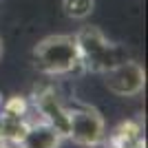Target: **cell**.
Instances as JSON below:
<instances>
[{"mask_svg": "<svg viewBox=\"0 0 148 148\" xmlns=\"http://www.w3.org/2000/svg\"><path fill=\"white\" fill-rule=\"evenodd\" d=\"M29 124L31 122L27 117H11V115H2L0 113V144H16V146H20Z\"/></svg>", "mask_w": 148, "mask_h": 148, "instance_id": "obj_8", "label": "cell"}, {"mask_svg": "<svg viewBox=\"0 0 148 148\" xmlns=\"http://www.w3.org/2000/svg\"><path fill=\"white\" fill-rule=\"evenodd\" d=\"M75 44L80 51L82 69L93 73H106L108 69L128 60V53L122 44L111 42L97 27H84L75 33Z\"/></svg>", "mask_w": 148, "mask_h": 148, "instance_id": "obj_1", "label": "cell"}, {"mask_svg": "<svg viewBox=\"0 0 148 148\" xmlns=\"http://www.w3.org/2000/svg\"><path fill=\"white\" fill-rule=\"evenodd\" d=\"M0 58H2V40H0Z\"/></svg>", "mask_w": 148, "mask_h": 148, "instance_id": "obj_12", "label": "cell"}, {"mask_svg": "<svg viewBox=\"0 0 148 148\" xmlns=\"http://www.w3.org/2000/svg\"><path fill=\"white\" fill-rule=\"evenodd\" d=\"M104 75V86L119 97H133L139 95L146 86V73L139 62L133 60H124L122 64L108 69Z\"/></svg>", "mask_w": 148, "mask_h": 148, "instance_id": "obj_4", "label": "cell"}, {"mask_svg": "<svg viewBox=\"0 0 148 148\" xmlns=\"http://www.w3.org/2000/svg\"><path fill=\"white\" fill-rule=\"evenodd\" d=\"M0 148H20V146H16V144H0Z\"/></svg>", "mask_w": 148, "mask_h": 148, "instance_id": "obj_11", "label": "cell"}, {"mask_svg": "<svg viewBox=\"0 0 148 148\" xmlns=\"http://www.w3.org/2000/svg\"><path fill=\"white\" fill-rule=\"evenodd\" d=\"M29 108H31L29 99L22 97V95H13V97H9L7 102L0 104V113L2 115H11V117H27Z\"/></svg>", "mask_w": 148, "mask_h": 148, "instance_id": "obj_10", "label": "cell"}, {"mask_svg": "<svg viewBox=\"0 0 148 148\" xmlns=\"http://www.w3.org/2000/svg\"><path fill=\"white\" fill-rule=\"evenodd\" d=\"M64 137L47 122H31L27 128L20 148H60Z\"/></svg>", "mask_w": 148, "mask_h": 148, "instance_id": "obj_6", "label": "cell"}, {"mask_svg": "<svg viewBox=\"0 0 148 148\" xmlns=\"http://www.w3.org/2000/svg\"><path fill=\"white\" fill-rule=\"evenodd\" d=\"M0 104H2V99H0Z\"/></svg>", "mask_w": 148, "mask_h": 148, "instance_id": "obj_13", "label": "cell"}, {"mask_svg": "<svg viewBox=\"0 0 148 148\" xmlns=\"http://www.w3.org/2000/svg\"><path fill=\"white\" fill-rule=\"evenodd\" d=\"M93 7H95V0H62V9L69 18L73 20H84L91 16Z\"/></svg>", "mask_w": 148, "mask_h": 148, "instance_id": "obj_9", "label": "cell"}, {"mask_svg": "<svg viewBox=\"0 0 148 148\" xmlns=\"http://www.w3.org/2000/svg\"><path fill=\"white\" fill-rule=\"evenodd\" d=\"M33 108L42 115V122L60 133L62 137H69V124H71V111L62 104V99L58 97V93L53 88H40L33 95Z\"/></svg>", "mask_w": 148, "mask_h": 148, "instance_id": "obj_5", "label": "cell"}, {"mask_svg": "<svg viewBox=\"0 0 148 148\" xmlns=\"http://www.w3.org/2000/svg\"><path fill=\"white\" fill-rule=\"evenodd\" d=\"M71 111V124H69V137L75 144L86 148H95L104 144L106 139V124L104 117L91 106H77Z\"/></svg>", "mask_w": 148, "mask_h": 148, "instance_id": "obj_3", "label": "cell"}, {"mask_svg": "<svg viewBox=\"0 0 148 148\" xmlns=\"http://www.w3.org/2000/svg\"><path fill=\"white\" fill-rule=\"evenodd\" d=\"M111 148H139L146 146L142 139V126L137 122H122L108 137Z\"/></svg>", "mask_w": 148, "mask_h": 148, "instance_id": "obj_7", "label": "cell"}, {"mask_svg": "<svg viewBox=\"0 0 148 148\" xmlns=\"http://www.w3.org/2000/svg\"><path fill=\"white\" fill-rule=\"evenodd\" d=\"M33 62L38 71L44 75H69L82 69L80 64V51L75 44V36L58 33L40 40L33 49Z\"/></svg>", "mask_w": 148, "mask_h": 148, "instance_id": "obj_2", "label": "cell"}]
</instances>
